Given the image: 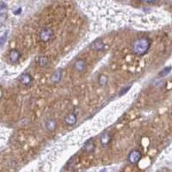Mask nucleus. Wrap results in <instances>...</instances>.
Listing matches in <instances>:
<instances>
[{"mask_svg":"<svg viewBox=\"0 0 172 172\" xmlns=\"http://www.w3.org/2000/svg\"><path fill=\"white\" fill-rule=\"evenodd\" d=\"M151 47V41L146 37L139 38L136 40L133 44V52L138 56L145 55Z\"/></svg>","mask_w":172,"mask_h":172,"instance_id":"obj_1","label":"nucleus"},{"mask_svg":"<svg viewBox=\"0 0 172 172\" xmlns=\"http://www.w3.org/2000/svg\"><path fill=\"white\" fill-rule=\"evenodd\" d=\"M53 31L49 28H45L41 29V31L39 34V38L43 42L49 41L53 38Z\"/></svg>","mask_w":172,"mask_h":172,"instance_id":"obj_2","label":"nucleus"},{"mask_svg":"<svg viewBox=\"0 0 172 172\" xmlns=\"http://www.w3.org/2000/svg\"><path fill=\"white\" fill-rule=\"evenodd\" d=\"M142 158V154L139 151L134 150L133 152H131L128 155V162L131 164H137Z\"/></svg>","mask_w":172,"mask_h":172,"instance_id":"obj_3","label":"nucleus"},{"mask_svg":"<svg viewBox=\"0 0 172 172\" xmlns=\"http://www.w3.org/2000/svg\"><path fill=\"white\" fill-rule=\"evenodd\" d=\"M90 47L92 50L94 51H96V52H100V51H102L104 49V43L102 42V40L98 39L96 41H95L91 45H90Z\"/></svg>","mask_w":172,"mask_h":172,"instance_id":"obj_4","label":"nucleus"},{"mask_svg":"<svg viewBox=\"0 0 172 172\" xmlns=\"http://www.w3.org/2000/svg\"><path fill=\"white\" fill-rule=\"evenodd\" d=\"M65 122L68 126H73L77 122V115L74 113H71L65 117Z\"/></svg>","mask_w":172,"mask_h":172,"instance_id":"obj_5","label":"nucleus"},{"mask_svg":"<svg viewBox=\"0 0 172 172\" xmlns=\"http://www.w3.org/2000/svg\"><path fill=\"white\" fill-rule=\"evenodd\" d=\"M86 67H87V64L85 60H78L75 63V69L77 72H85Z\"/></svg>","mask_w":172,"mask_h":172,"instance_id":"obj_6","label":"nucleus"},{"mask_svg":"<svg viewBox=\"0 0 172 172\" xmlns=\"http://www.w3.org/2000/svg\"><path fill=\"white\" fill-rule=\"evenodd\" d=\"M21 84H22L23 85H29L32 82V77L28 74V73H23L22 75H21L20 79H19Z\"/></svg>","mask_w":172,"mask_h":172,"instance_id":"obj_7","label":"nucleus"},{"mask_svg":"<svg viewBox=\"0 0 172 172\" xmlns=\"http://www.w3.org/2000/svg\"><path fill=\"white\" fill-rule=\"evenodd\" d=\"M21 56V53L16 50V49H12L10 50L9 53V59L11 62L15 63V62H17L19 58Z\"/></svg>","mask_w":172,"mask_h":172,"instance_id":"obj_8","label":"nucleus"},{"mask_svg":"<svg viewBox=\"0 0 172 172\" xmlns=\"http://www.w3.org/2000/svg\"><path fill=\"white\" fill-rule=\"evenodd\" d=\"M111 140V135L108 132H105L102 134L101 138H100V141L101 144L102 145V146H106L108 145V143Z\"/></svg>","mask_w":172,"mask_h":172,"instance_id":"obj_9","label":"nucleus"},{"mask_svg":"<svg viewBox=\"0 0 172 172\" xmlns=\"http://www.w3.org/2000/svg\"><path fill=\"white\" fill-rule=\"evenodd\" d=\"M83 149L87 152H93L94 150H95V144H94V140L93 139H88L85 142Z\"/></svg>","mask_w":172,"mask_h":172,"instance_id":"obj_10","label":"nucleus"},{"mask_svg":"<svg viewBox=\"0 0 172 172\" xmlns=\"http://www.w3.org/2000/svg\"><path fill=\"white\" fill-rule=\"evenodd\" d=\"M62 73H63V72L61 69H58L57 71H55L52 75V78H51L52 81L53 83H59L62 79Z\"/></svg>","mask_w":172,"mask_h":172,"instance_id":"obj_11","label":"nucleus"},{"mask_svg":"<svg viewBox=\"0 0 172 172\" xmlns=\"http://www.w3.org/2000/svg\"><path fill=\"white\" fill-rule=\"evenodd\" d=\"M45 127L47 128V130L50 131V132H53L56 127H57V124H56V121L53 119H50V120H47L45 123Z\"/></svg>","mask_w":172,"mask_h":172,"instance_id":"obj_12","label":"nucleus"},{"mask_svg":"<svg viewBox=\"0 0 172 172\" xmlns=\"http://www.w3.org/2000/svg\"><path fill=\"white\" fill-rule=\"evenodd\" d=\"M38 64L41 67H46L49 64V61H48L47 58H46V57H40L38 59Z\"/></svg>","mask_w":172,"mask_h":172,"instance_id":"obj_13","label":"nucleus"},{"mask_svg":"<svg viewBox=\"0 0 172 172\" xmlns=\"http://www.w3.org/2000/svg\"><path fill=\"white\" fill-rule=\"evenodd\" d=\"M98 82H99V85L102 86V87L106 86L107 83H108V77L105 76V75H101V76L99 77Z\"/></svg>","mask_w":172,"mask_h":172,"instance_id":"obj_14","label":"nucleus"},{"mask_svg":"<svg viewBox=\"0 0 172 172\" xmlns=\"http://www.w3.org/2000/svg\"><path fill=\"white\" fill-rule=\"evenodd\" d=\"M171 67H166L165 69H163L160 72H159V76L160 77H164V76H167L170 72H171Z\"/></svg>","mask_w":172,"mask_h":172,"instance_id":"obj_15","label":"nucleus"},{"mask_svg":"<svg viewBox=\"0 0 172 172\" xmlns=\"http://www.w3.org/2000/svg\"><path fill=\"white\" fill-rule=\"evenodd\" d=\"M6 39H7V33H5L3 36L0 37V47H1L4 43H5Z\"/></svg>","mask_w":172,"mask_h":172,"instance_id":"obj_16","label":"nucleus"},{"mask_svg":"<svg viewBox=\"0 0 172 172\" xmlns=\"http://www.w3.org/2000/svg\"><path fill=\"white\" fill-rule=\"evenodd\" d=\"M131 88V86H127V87H126V88H124V89H122L121 91H120V93H119V95L120 96H121V95H123L124 94H126L128 90H129V89Z\"/></svg>","mask_w":172,"mask_h":172,"instance_id":"obj_17","label":"nucleus"},{"mask_svg":"<svg viewBox=\"0 0 172 172\" xmlns=\"http://www.w3.org/2000/svg\"><path fill=\"white\" fill-rule=\"evenodd\" d=\"M21 11H22V9H21V8H19L17 10L14 11V14H15V15H18V14H20V13H21Z\"/></svg>","mask_w":172,"mask_h":172,"instance_id":"obj_18","label":"nucleus"},{"mask_svg":"<svg viewBox=\"0 0 172 172\" xmlns=\"http://www.w3.org/2000/svg\"><path fill=\"white\" fill-rule=\"evenodd\" d=\"M142 2H145V3H152V2H155L156 0H140Z\"/></svg>","mask_w":172,"mask_h":172,"instance_id":"obj_19","label":"nucleus"}]
</instances>
